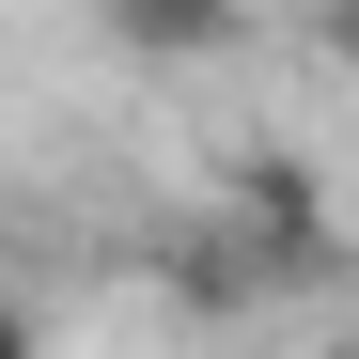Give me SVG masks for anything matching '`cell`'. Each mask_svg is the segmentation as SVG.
Segmentation results:
<instances>
[{
  "instance_id": "1",
  "label": "cell",
  "mask_w": 359,
  "mask_h": 359,
  "mask_svg": "<svg viewBox=\"0 0 359 359\" xmlns=\"http://www.w3.org/2000/svg\"><path fill=\"white\" fill-rule=\"evenodd\" d=\"M156 297H172L188 328H266L297 281H281V250H266L234 203H203V219H172V234H156Z\"/></svg>"
},
{
  "instance_id": "2",
  "label": "cell",
  "mask_w": 359,
  "mask_h": 359,
  "mask_svg": "<svg viewBox=\"0 0 359 359\" xmlns=\"http://www.w3.org/2000/svg\"><path fill=\"white\" fill-rule=\"evenodd\" d=\"M219 203H234V219L281 250V281H297V297H313V281H344V234H328V172H313V156L250 141V156L219 172Z\"/></svg>"
},
{
  "instance_id": "3",
  "label": "cell",
  "mask_w": 359,
  "mask_h": 359,
  "mask_svg": "<svg viewBox=\"0 0 359 359\" xmlns=\"http://www.w3.org/2000/svg\"><path fill=\"white\" fill-rule=\"evenodd\" d=\"M109 63L141 79H188V63H234V32H250V0H94Z\"/></svg>"
},
{
  "instance_id": "4",
  "label": "cell",
  "mask_w": 359,
  "mask_h": 359,
  "mask_svg": "<svg viewBox=\"0 0 359 359\" xmlns=\"http://www.w3.org/2000/svg\"><path fill=\"white\" fill-rule=\"evenodd\" d=\"M297 47H313L328 79H359V0H313V16H297Z\"/></svg>"
},
{
  "instance_id": "5",
  "label": "cell",
  "mask_w": 359,
  "mask_h": 359,
  "mask_svg": "<svg viewBox=\"0 0 359 359\" xmlns=\"http://www.w3.org/2000/svg\"><path fill=\"white\" fill-rule=\"evenodd\" d=\"M0 359H47V313H32V297H0Z\"/></svg>"
},
{
  "instance_id": "6",
  "label": "cell",
  "mask_w": 359,
  "mask_h": 359,
  "mask_svg": "<svg viewBox=\"0 0 359 359\" xmlns=\"http://www.w3.org/2000/svg\"><path fill=\"white\" fill-rule=\"evenodd\" d=\"M328 359H359V313H344V328H328Z\"/></svg>"
}]
</instances>
